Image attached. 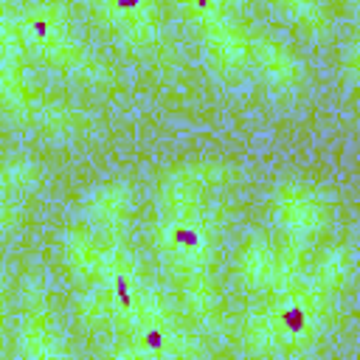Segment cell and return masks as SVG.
<instances>
[{
	"label": "cell",
	"mask_w": 360,
	"mask_h": 360,
	"mask_svg": "<svg viewBox=\"0 0 360 360\" xmlns=\"http://www.w3.org/2000/svg\"><path fill=\"white\" fill-rule=\"evenodd\" d=\"M115 292H118V301L121 307H129V284H127V276H115Z\"/></svg>",
	"instance_id": "cell-3"
},
{
	"label": "cell",
	"mask_w": 360,
	"mask_h": 360,
	"mask_svg": "<svg viewBox=\"0 0 360 360\" xmlns=\"http://www.w3.org/2000/svg\"><path fill=\"white\" fill-rule=\"evenodd\" d=\"M34 31H37L39 37H45V25H42V22H37V25H34Z\"/></svg>",
	"instance_id": "cell-6"
},
{
	"label": "cell",
	"mask_w": 360,
	"mask_h": 360,
	"mask_svg": "<svg viewBox=\"0 0 360 360\" xmlns=\"http://www.w3.org/2000/svg\"><path fill=\"white\" fill-rule=\"evenodd\" d=\"M143 340H146L149 349H160V346H163V332H160V329H149Z\"/></svg>",
	"instance_id": "cell-4"
},
{
	"label": "cell",
	"mask_w": 360,
	"mask_h": 360,
	"mask_svg": "<svg viewBox=\"0 0 360 360\" xmlns=\"http://www.w3.org/2000/svg\"><path fill=\"white\" fill-rule=\"evenodd\" d=\"M172 239H174L177 245H183V248H197V245H200V233L191 231V228H180V231H174Z\"/></svg>",
	"instance_id": "cell-2"
},
{
	"label": "cell",
	"mask_w": 360,
	"mask_h": 360,
	"mask_svg": "<svg viewBox=\"0 0 360 360\" xmlns=\"http://www.w3.org/2000/svg\"><path fill=\"white\" fill-rule=\"evenodd\" d=\"M194 3H197V8H205V6L211 3V0H194Z\"/></svg>",
	"instance_id": "cell-7"
},
{
	"label": "cell",
	"mask_w": 360,
	"mask_h": 360,
	"mask_svg": "<svg viewBox=\"0 0 360 360\" xmlns=\"http://www.w3.org/2000/svg\"><path fill=\"white\" fill-rule=\"evenodd\" d=\"M281 321H284V326H287L290 332H301V329H304V309H301V307H287V309L281 312Z\"/></svg>",
	"instance_id": "cell-1"
},
{
	"label": "cell",
	"mask_w": 360,
	"mask_h": 360,
	"mask_svg": "<svg viewBox=\"0 0 360 360\" xmlns=\"http://www.w3.org/2000/svg\"><path fill=\"white\" fill-rule=\"evenodd\" d=\"M138 3H141V0H115V6H118V8H124V11H129V8H135Z\"/></svg>",
	"instance_id": "cell-5"
}]
</instances>
